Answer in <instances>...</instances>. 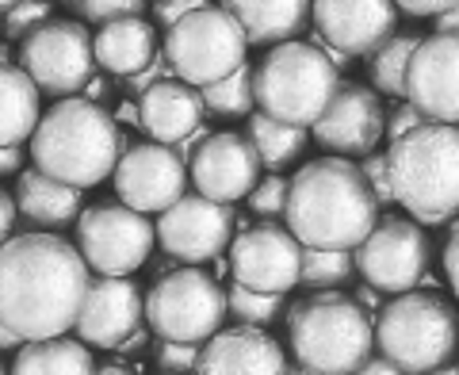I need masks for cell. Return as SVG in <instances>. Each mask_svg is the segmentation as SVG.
<instances>
[{
  "instance_id": "1",
  "label": "cell",
  "mask_w": 459,
  "mask_h": 375,
  "mask_svg": "<svg viewBox=\"0 0 459 375\" xmlns=\"http://www.w3.org/2000/svg\"><path fill=\"white\" fill-rule=\"evenodd\" d=\"M89 283V261L57 234L31 230L0 245V322L23 341L69 334Z\"/></svg>"
},
{
  "instance_id": "2",
  "label": "cell",
  "mask_w": 459,
  "mask_h": 375,
  "mask_svg": "<svg viewBox=\"0 0 459 375\" xmlns=\"http://www.w3.org/2000/svg\"><path fill=\"white\" fill-rule=\"evenodd\" d=\"M379 219V199L352 157H318L287 184L283 222L303 245L356 249Z\"/></svg>"
},
{
  "instance_id": "3",
  "label": "cell",
  "mask_w": 459,
  "mask_h": 375,
  "mask_svg": "<svg viewBox=\"0 0 459 375\" xmlns=\"http://www.w3.org/2000/svg\"><path fill=\"white\" fill-rule=\"evenodd\" d=\"M27 142H31V157L42 172L77 188L104 184L123 150L111 111L77 92L62 96L50 111H42Z\"/></svg>"
},
{
  "instance_id": "4",
  "label": "cell",
  "mask_w": 459,
  "mask_h": 375,
  "mask_svg": "<svg viewBox=\"0 0 459 375\" xmlns=\"http://www.w3.org/2000/svg\"><path fill=\"white\" fill-rule=\"evenodd\" d=\"M287 341L303 371L314 375H349L360 371L376 344V322L364 302L337 287H314L287 314Z\"/></svg>"
},
{
  "instance_id": "5",
  "label": "cell",
  "mask_w": 459,
  "mask_h": 375,
  "mask_svg": "<svg viewBox=\"0 0 459 375\" xmlns=\"http://www.w3.org/2000/svg\"><path fill=\"white\" fill-rule=\"evenodd\" d=\"M394 204L418 222H444L459 211V126L425 119L386 146Z\"/></svg>"
},
{
  "instance_id": "6",
  "label": "cell",
  "mask_w": 459,
  "mask_h": 375,
  "mask_svg": "<svg viewBox=\"0 0 459 375\" xmlns=\"http://www.w3.org/2000/svg\"><path fill=\"white\" fill-rule=\"evenodd\" d=\"M341 84V69L329 57V50L295 39L272 42L261 65H253L256 108L295 126L318 123V115L329 108V100L337 96Z\"/></svg>"
},
{
  "instance_id": "7",
  "label": "cell",
  "mask_w": 459,
  "mask_h": 375,
  "mask_svg": "<svg viewBox=\"0 0 459 375\" xmlns=\"http://www.w3.org/2000/svg\"><path fill=\"white\" fill-rule=\"evenodd\" d=\"M459 318L455 307L433 292H398L376 318V344L383 356H391L398 371L421 375L440 371L444 360L455 353Z\"/></svg>"
},
{
  "instance_id": "8",
  "label": "cell",
  "mask_w": 459,
  "mask_h": 375,
  "mask_svg": "<svg viewBox=\"0 0 459 375\" xmlns=\"http://www.w3.org/2000/svg\"><path fill=\"white\" fill-rule=\"evenodd\" d=\"M246 54H249V39L222 4L192 8L188 16L165 27V42H161L169 74L195 84V89L234 74L246 62Z\"/></svg>"
},
{
  "instance_id": "9",
  "label": "cell",
  "mask_w": 459,
  "mask_h": 375,
  "mask_svg": "<svg viewBox=\"0 0 459 375\" xmlns=\"http://www.w3.org/2000/svg\"><path fill=\"white\" fill-rule=\"evenodd\" d=\"M150 334L204 344L226 318V292L199 268H172L146 295Z\"/></svg>"
},
{
  "instance_id": "10",
  "label": "cell",
  "mask_w": 459,
  "mask_h": 375,
  "mask_svg": "<svg viewBox=\"0 0 459 375\" xmlns=\"http://www.w3.org/2000/svg\"><path fill=\"white\" fill-rule=\"evenodd\" d=\"M157 230L131 204H92L77 214V249L96 276H131L150 261Z\"/></svg>"
},
{
  "instance_id": "11",
  "label": "cell",
  "mask_w": 459,
  "mask_h": 375,
  "mask_svg": "<svg viewBox=\"0 0 459 375\" xmlns=\"http://www.w3.org/2000/svg\"><path fill=\"white\" fill-rule=\"evenodd\" d=\"M20 65L47 96H74L92 81L96 50L81 20H47L23 39Z\"/></svg>"
},
{
  "instance_id": "12",
  "label": "cell",
  "mask_w": 459,
  "mask_h": 375,
  "mask_svg": "<svg viewBox=\"0 0 459 375\" xmlns=\"http://www.w3.org/2000/svg\"><path fill=\"white\" fill-rule=\"evenodd\" d=\"M356 272L368 287L386 295L410 292L429 268V234L418 226V219H376L368 238L352 249Z\"/></svg>"
},
{
  "instance_id": "13",
  "label": "cell",
  "mask_w": 459,
  "mask_h": 375,
  "mask_svg": "<svg viewBox=\"0 0 459 375\" xmlns=\"http://www.w3.org/2000/svg\"><path fill=\"white\" fill-rule=\"evenodd\" d=\"M157 245L165 257L184 265H199L219 257L230 245V230H234V207L219 204L204 192L180 196L177 204L157 211Z\"/></svg>"
},
{
  "instance_id": "14",
  "label": "cell",
  "mask_w": 459,
  "mask_h": 375,
  "mask_svg": "<svg viewBox=\"0 0 459 375\" xmlns=\"http://www.w3.org/2000/svg\"><path fill=\"white\" fill-rule=\"evenodd\" d=\"M230 272L246 287L283 295L299 283V272H303V241L291 234L287 222L249 226L230 245Z\"/></svg>"
},
{
  "instance_id": "15",
  "label": "cell",
  "mask_w": 459,
  "mask_h": 375,
  "mask_svg": "<svg viewBox=\"0 0 459 375\" xmlns=\"http://www.w3.org/2000/svg\"><path fill=\"white\" fill-rule=\"evenodd\" d=\"M115 196L123 204H131L134 211H165L169 204H177L188 188V165L184 157L169 146V142H138V146L123 150L115 161Z\"/></svg>"
},
{
  "instance_id": "16",
  "label": "cell",
  "mask_w": 459,
  "mask_h": 375,
  "mask_svg": "<svg viewBox=\"0 0 459 375\" xmlns=\"http://www.w3.org/2000/svg\"><path fill=\"white\" fill-rule=\"evenodd\" d=\"M406 100L433 123H459V35L418 39L406 65Z\"/></svg>"
},
{
  "instance_id": "17",
  "label": "cell",
  "mask_w": 459,
  "mask_h": 375,
  "mask_svg": "<svg viewBox=\"0 0 459 375\" xmlns=\"http://www.w3.org/2000/svg\"><path fill=\"white\" fill-rule=\"evenodd\" d=\"M188 180L195 184V192L219 199V204H238L261 180V157H256L249 135H207L188 161Z\"/></svg>"
},
{
  "instance_id": "18",
  "label": "cell",
  "mask_w": 459,
  "mask_h": 375,
  "mask_svg": "<svg viewBox=\"0 0 459 375\" xmlns=\"http://www.w3.org/2000/svg\"><path fill=\"white\" fill-rule=\"evenodd\" d=\"M310 20L329 50L360 57L394 35L398 4L394 0H310Z\"/></svg>"
},
{
  "instance_id": "19",
  "label": "cell",
  "mask_w": 459,
  "mask_h": 375,
  "mask_svg": "<svg viewBox=\"0 0 459 375\" xmlns=\"http://www.w3.org/2000/svg\"><path fill=\"white\" fill-rule=\"evenodd\" d=\"M310 131L329 153L368 157L383 142V131H386L379 92L364 89V84H341L337 96L329 100V108L318 115V123Z\"/></svg>"
},
{
  "instance_id": "20",
  "label": "cell",
  "mask_w": 459,
  "mask_h": 375,
  "mask_svg": "<svg viewBox=\"0 0 459 375\" xmlns=\"http://www.w3.org/2000/svg\"><path fill=\"white\" fill-rule=\"evenodd\" d=\"M146 318V299L126 276H100L89 283L77 310V337L89 349H119Z\"/></svg>"
},
{
  "instance_id": "21",
  "label": "cell",
  "mask_w": 459,
  "mask_h": 375,
  "mask_svg": "<svg viewBox=\"0 0 459 375\" xmlns=\"http://www.w3.org/2000/svg\"><path fill=\"white\" fill-rule=\"evenodd\" d=\"M195 371L204 375H226V371H249V375H280L287 371L283 344L276 337H268L256 326H230L214 329L199 349Z\"/></svg>"
},
{
  "instance_id": "22",
  "label": "cell",
  "mask_w": 459,
  "mask_h": 375,
  "mask_svg": "<svg viewBox=\"0 0 459 375\" xmlns=\"http://www.w3.org/2000/svg\"><path fill=\"white\" fill-rule=\"evenodd\" d=\"M204 96H199L195 84L180 81V77H161L153 81L150 89H142L138 100V123L142 131L157 142H169L177 146L180 138H188L199 131V119H204Z\"/></svg>"
},
{
  "instance_id": "23",
  "label": "cell",
  "mask_w": 459,
  "mask_h": 375,
  "mask_svg": "<svg viewBox=\"0 0 459 375\" xmlns=\"http://www.w3.org/2000/svg\"><path fill=\"white\" fill-rule=\"evenodd\" d=\"M92 50H96V65H104L115 77H131L138 69H146L161 50H157V35L153 23L134 16H119L100 23V31L92 35Z\"/></svg>"
},
{
  "instance_id": "24",
  "label": "cell",
  "mask_w": 459,
  "mask_h": 375,
  "mask_svg": "<svg viewBox=\"0 0 459 375\" xmlns=\"http://www.w3.org/2000/svg\"><path fill=\"white\" fill-rule=\"evenodd\" d=\"M222 8L241 23L249 47L295 39L310 23V0H222Z\"/></svg>"
},
{
  "instance_id": "25",
  "label": "cell",
  "mask_w": 459,
  "mask_h": 375,
  "mask_svg": "<svg viewBox=\"0 0 459 375\" xmlns=\"http://www.w3.org/2000/svg\"><path fill=\"white\" fill-rule=\"evenodd\" d=\"M81 192L84 188L57 180L35 165V169L20 172L16 207L23 219H31L39 226H69V222H77V214H81Z\"/></svg>"
},
{
  "instance_id": "26",
  "label": "cell",
  "mask_w": 459,
  "mask_h": 375,
  "mask_svg": "<svg viewBox=\"0 0 459 375\" xmlns=\"http://www.w3.org/2000/svg\"><path fill=\"white\" fill-rule=\"evenodd\" d=\"M39 84L23 65L0 62V146H23L39 123Z\"/></svg>"
},
{
  "instance_id": "27",
  "label": "cell",
  "mask_w": 459,
  "mask_h": 375,
  "mask_svg": "<svg viewBox=\"0 0 459 375\" xmlns=\"http://www.w3.org/2000/svg\"><path fill=\"white\" fill-rule=\"evenodd\" d=\"M12 371L16 375H47V371L84 375V371H96V360H92L89 344H84L81 337L54 334V337L23 341L16 349V364H12Z\"/></svg>"
},
{
  "instance_id": "28",
  "label": "cell",
  "mask_w": 459,
  "mask_h": 375,
  "mask_svg": "<svg viewBox=\"0 0 459 375\" xmlns=\"http://www.w3.org/2000/svg\"><path fill=\"white\" fill-rule=\"evenodd\" d=\"M246 135H249L253 150H256V157H261L264 169H287L299 153L307 150V126L283 123V119H276V115H264V111H249Z\"/></svg>"
},
{
  "instance_id": "29",
  "label": "cell",
  "mask_w": 459,
  "mask_h": 375,
  "mask_svg": "<svg viewBox=\"0 0 459 375\" xmlns=\"http://www.w3.org/2000/svg\"><path fill=\"white\" fill-rule=\"evenodd\" d=\"M204 96V108L211 115H219V119H241V115H249L256 108V92H253V65L241 62L234 74H226L219 81H211L199 89Z\"/></svg>"
},
{
  "instance_id": "30",
  "label": "cell",
  "mask_w": 459,
  "mask_h": 375,
  "mask_svg": "<svg viewBox=\"0 0 459 375\" xmlns=\"http://www.w3.org/2000/svg\"><path fill=\"white\" fill-rule=\"evenodd\" d=\"M413 47H418L413 35H391L371 50V84H376V92L394 100L406 96V65Z\"/></svg>"
},
{
  "instance_id": "31",
  "label": "cell",
  "mask_w": 459,
  "mask_h": 375,
  "mask_svg": "<svg viewBox=\"0 0 459 375\" xmlns=\"http://www.w3.org/2000/svg\"><path fill=\"white\" fill-rule=\"evenodd\" d=\"M356 272L352 249H322V245H303V272L299 283L307 287H341Z\"/></svg>"
},
{
  "instance_id": "32",
  "label": "cell",
  "mask_w": 459,
  "mask_h": 375,
  "mask_svg": "<svg viewBox=\"0 0 459 375\" xmlns=\"http://www.w3.org/2000/svg\"><path fill=\"white\" fill-rule=\"evenodd\" d=\"M280 307H283V295L256 292V287H246L238 280L230 283V292H226V310L234 314L238 322H246V326H268L280 314Z\"/></svg>"
},
{
  "instance_id": "33",
  "label": "cell",
  "mask_w": 459,
  "mask_h": 375,
  "mask_svg": "<svg viewBox=\"0 0 459 375\" xmlns=\"http://www.w3.org/2000/svg\"><path fill=\"white\" fill-rule=\"evenodd\" d=\"M287 184H291V180L276 177V172H272V177H264V180H256L253 192L246 196V199H249V211L261 214V219H280L283 204H287Z\"/></svg>"
},
{
  "instance_id": "34",
  "label": "cell",
  "mask_w": 459,
  "mask_h": 375,
  "mask_svg": "<svg viewBox=\"0 0 459 375\" xmlns=\"http://www.w3.org/2000/svg\"><path fill=\"white\" fill-rule=\"evenodd\" d=\"M50 20V0H16L8 12H4V31L12 39H27Z\"/></svg>"
},
{
  "instance_id": "35",
  "label": "cell",
  "mask_w": 459,
  "mask_h": 375,
  "mask_svg": "<svg viewBox=\"0 0 459 375\" xmlns=\"http://www.w3.org/2000/svg\"><path fill=\"white\" fill-rule=\"evenodd\" d=\"M195 364H199V344L161 337V344H157V368L161 371H195Z\"/></svg>"
},
{
  "instance_id": "36",
  "label": "cell",
  "mask_w": 459,
  "mask_h": 375,
  "mask_svg": "<svg viewBox=\"0 0 459 375\" xmlns=\"http://www.w3.org/2000/svg\"><path fill=\"white\" fill-rule=\"evenodd\" d=\"M142 0H77V16L89 23H108L119 16H134Z\"/></svg>"
},
{
  "instance_id": "37",
  "label": "cell",
  "mask_w": 459,
  "mask_h": 375,
  "mask_svg": "<svg viewBox=\"0 0 459 375\" xmlns=\"http://www.w3.org/2000/svg\"><path fill=\"white\" fill-rule=\"evenodd\" d=\"M360 169H364V177H368V184H371V192H376L379 204H394L391 172H386V153H368Z\"/></svg>"
},
{
  "instance_id": "38",
  "label": "cell",
  "mask_w": 459,
  "mask_h": 375,
  "mask_svg": "<svg viewBox=\"0 0 459 375\" xmlns=\"http://www.w3.org/2000/svg\"><path fill=\"white\" fill-rule=\"evenodd\" d=\"M421 123H425V115L406 100L402 108H394V115H391V123H386V131H383V135H386V142H391V138L406 135V131H413V126H421Z\"/></svg>"
},
{
  "instance_id": "39",
  "label": "cell",
  "mask_w": 459,
  "mask_h": 375,
  "mask_svg": "<svg viewBox=\"0 0 459 375\" xmlns=\"http://www.w3.org/2000/svg\"><path fill=\"white\" fill-rule=\"evenodd\" d=\"M204 4H207V0H157L153 12H157V20L169 27V23H177L180 16H188L192 8H204Z\"/></svg>"
},
{
  "instance_id": "40",
  "label": "cell",
  "mask_w": 459,
  "mask_h": 375,
  "mask_svg": "<svg viewBox=\"0 0 459 375\" xmlns=\"http://www.w3.org/2000/svg\"><path fill=\"white\" fill-rule=\"evenodd\" d=\"M444 276H448L452 292L459 295V226L448 234V245H444Z\"/></svg>"
},
{
  "instance_id": "41",
  "label": "cell",
  "mask_w": 459,
  "mask_h": 375,
  "mask_svg": "<svg viewBox=\"0 0 459 375\" xmlns=\"http://www.w3.org/2000/svg\"><path fill=\"white\" fill-rule=\"evenodd\" d=\"M16 196H8L4 188H0V245L12 238V230H16Z\"/></svg>"
},
{
  "instance_id": "42",
  "label": "cell",
  "mask_w": 459,
  "mask_h": 375,
  "mask_svg": "<svg viewBox=\"0 0 459 375\" xmlns=\"http://www.w3.org/2000/svg\"><path fill=\"white\" fill-rule=\"evenodd\" d=\"M394 4L402 12H410V16H440L452 0H394Z\"/></svg>"
},
{
  "instance_id": "43",
  "label": "cell",
  "mask_w": 459,
  "mask_h": 375,
  "mask_svg": "<svg viewBox=\"0 0 459 375\" xmlns=\"http://www.w3.org/2000/svg\"><path fill=\"white\" fill-rule=\"evenodd\" d=\"M20 165H23V146H0V177L20 172Z\"/></svg>"
},
{
  "instance_id": "44",
  "label": "cell",
  "mask_w": 459,
  "mask_h": 375,
  "mask_svg": "<svg viewBox=\"0 0 459 375\" xmlns=\"http://www.w3.org/2000/svg\"><path fill=\"white\" fill-rule=\"evenodd\" d=\"M360 371L364 375H398V364H394L391 356H383V360L379 356H368L364 364H360Z\"/></svg>"
},
{
  "instance_id": "45",
  "label": "cell",
  "mask_w": 459,
  "mask_h": 375,
  "mask_svg": "<svg viewBox=\"0 0 459 375\" xmlns=\"http://www.w3.org/2000/svg\"><path fill=\"white\" fill-rule=\"evenodd\" d=\"M437 31H448V35H459V0H452L448 8L437 16Z\"/></svg>"
},
{
  "instance_id": "46",
  "label": "cell",
  "mask_w": 459,
  "mask_h": 375,
  "mask_svg": "<svg viewBox=\"0 0 459 375\" xmlns=\"http://www.w3.org/2000/svg\"><path fill=\"white\" fill-rule=\"evenodd\" d=\"M20 344H23V337H20L8 322H0V353H16Z\"/></svg>"
},
{
  "instance_id": "47",
  "label": "cell",
  "mask_w": 459,
  "mask_h": 375,
  "mask_svg": "<svg viewBox=\"0 0 459 375\" xmlns=\"http://www.w3.org/2000/svg\"><path fill=\"white\" fill-rule=\"evenodd\" d=\"M12 4H16V0H0V16H4V12H8Z\"/></svg>"
},
{
  "instance_id": "48",
  "label": "cell",
  "mask_w": 459,
  "mask_h": 375,
  "mask_svg": "<svg viewBox=\"0 0 459 375\" xmlns=\"http://www.w3.org/2000/svg\"><path fill=\"white\" fill-rule=\"evenodd\" d=\"M62 4H77V0H62Z\"/></svg>"
},
{
  "instance_id": "49",
  "label": "cell",
  "mask_w": 459,
  "mask_h": 375,
  "mask_svg": "<svg viewBox=\"0 0 459 375\" xmlns=\"http://www.w3.org/2000/svg\"><path fill=\"white\" fill-rule=\"evenodd\" d=\"M455 353H459V341H455Z\"/></svg>"
},
{
  "instance_id": "50",
  "label": "cell",
  "mask_w": 459,
  "mask_h": 375,
  "mask_svg": "<svg viewBox=\"0 0 459 375\" xmlns=\"http://www.w3.org/2000/svg\"><path fill=\"white\" fill-rule=\"evenodd\" d=\"M0 371H4V364H0Z\"/></svg>"
}]
</instances>
